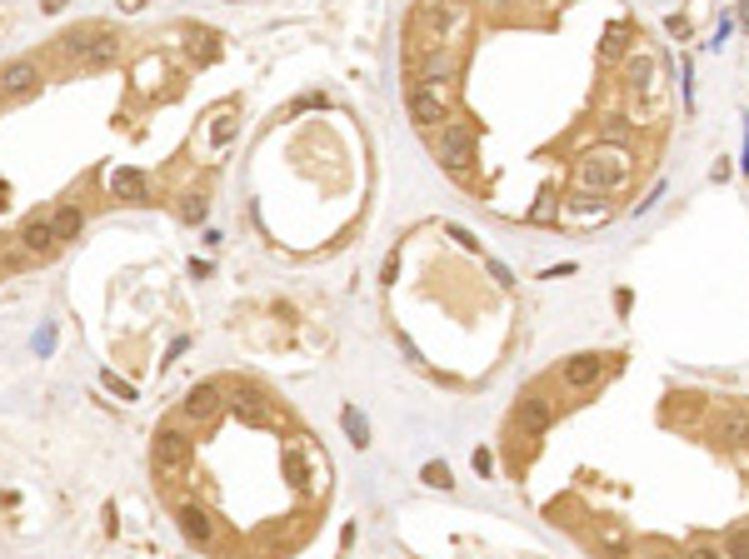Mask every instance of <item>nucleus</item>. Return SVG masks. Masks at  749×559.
Instances as JSON below:
<instances>
[{"mask_svg":"<svg viewBox=\"0 0 749 559\" xmlns=\"http://www.w3.org/2000/svg\"><path fill=\"white\" fill-rule=\"evenodd\" d=\"M430 145H435V160L445 165L450 175L469 180V170H475V160H480V140H475V125H469V120L445 116L440 125L430 130Z\"/></svg>","mask_w":749,"mask_h":559,"instance_id":"f257e3e1","label":"nucleus"},{"mask_svg":"<svg viewBox=\"0 0 749 559\" xmlns=\"http://www.w3.org/2000/svg\"><path fill=\"white\" fill-rule=\"evenodd\" d=\"M65 56L81 70H106L120 60V35L110 30H71L65 35Z\"/></svg>","mask_w":749,"mask_h":559,"instance_id":"f03ea898","label":"nucleus"},{"mask_svg":"<svg viewBox=\"0 0 749 559\" xmlns=\"http://www.w3.org/2000/svg\"><path fill=\"white\" fill-rule=\"evenodd\" d=\"M190 454H195V444L185 440L180 430H155V444H151V465H155V475L160 479H180L190 469Z\"/></svg>","mask_w":749,"mask_h":559,"instance_id":"7ed1b4c3","label":"nucleus"},{"mask_svg":"<svg viewBox=\"0 0 749 559\" xmlns=\"http://www.w3.org/2000/svg\"><path fill=\"white\" fill-rule=\"evenodd\" d=\"M450 116V85H410V120L430 135Z\"/></svg>","mask_w":749,"mask_h":559,"instance_id":"20e7f679","label":"nucleus"},{"mask_svg":"<svg viewBox=\"0 0 749 559\" xmlns=\"http://www.w3.org/2000/svg\"><path fill=\"white\" fill-rule=\"evenodd\" d=\"M555 425V405L545 395H525L515 405V434L520 440H535V434H545Z\"/></svg>","mask_w":749,"mask_h":559,"instance_id":"39448f33","label":"nucleus"},{"mask_svg":"<svg viewBox=\"0 0 749 559\" xmlns=\"http://www.w3.org/2000/svg\"><path fill=\"white\" fill-rule=\"evenodd\" d=\"M15 245H21V255L25 260H46V255H56L60 250V240H56V230H50V215H30V220L21 225V235H15Z\"/></svg>","mask_w":749,"mask_h":559,"instance_id":"423d86ee","label":"nucleus"},{"mask_svg":"<svg viewBox=\"0 0 749 559\" xmlns=\"http://www.w3.org/2000/svg\"><path fill=\"white\" fill-rule=\"evenodd\" d=\"M280 465H285V475H290V485L300 489V494H315V489L325 485V479H320V465L305 454V444H285Z\"/></svg>","mask_w":749,"mask_h":559,"instance_id":"0eeeda50","label":"nucleus"},{"mask_svg":"<svg viewBox=\"0 0 749 559\" xmlns=\"http://www.w3.org/2000/svg\"><path fill=\"white\" fill-rule=\"evenodd\" d=\"M220 405H225L220 384H190L185 400H180V415L195 419V425H211V419L220 415Z\"/></svg>","mask_w":749,"mask_h":559,"instance_id":"6e6552de","label":"nucleus"},{"mask_svg":"<svg viewBox=\"0 0 749 559\" xmlns=\"http://www.w3.org/2000/svg\"><path fill=\"white\" fill-rule=\"evenodd\" d=\"M609 370H620L615 355H574V360L564 365V384H570V390H585V384L605 380Z\"/></svg>","mask_w":749,"mask_h":559,"instance_id":"1a4fd4ad","label":"nucleus"},{"mask_svg":"<svg viewBox=\"0 0 749 559\" xmlns=\"http://www.w3.org/2000/svg\"><path fill=\"white\" fill-rule=\"evenodd\" d=\"M40 85V65L36 60H11L0 70V100H25Z\"/></svg>","mask_w":749,"mask_h":559,"instance_id":"9d476101","label":"nucleus"},{"mask_svg":"<svg viewBox=\"0 0 749 559\" xmlns=\"http://www.w3.org/2000/svg\"><path fill=\"white\" fill-rule=\"evenodd\" d=\"M590 545H595L605 559H630V549H634V535H630V529H624L620 520H599L595 529H590Z\"/></svg>","mask_w":749,"mask_h":559,"instance_id":"9b49d317","label":"nucleus"},{"mask_svg":"<svg viewBox=\"0 0 749 559\" xmlns=\"http://www.w3.org/2000/svg\"><path fill=\"white\" fill-rule=\"evenodd\" d=\"M106 185L116 200H125V205H151V185H145L141 170H130V165H120V170L106 175Z\"/></svg>","mask_w":749,"mask_h":559,"instance_id":"f8f14e48","label":"nucleus"},{"mask_svg":"<svg viewBox=\"0 0 749 559\" xmlns=\"http://www.w3.org/2000/svg\"><path fill=\"white\" fill-rule=\"evenodd\" d=\"M176 524H180V535H185L190 545H211L215 539V520H211V510H200V504H180Z\"/></svg>","mask_w":749,"mask_h":559,"instance_id":"ddd939ff","label":"nucleus"},{"mask_svg":"<svg viewBox=\"0 0 749 559\" xmlns=\"http://www.w3.org/2000/svg\"><path fill=\"white\" fill-rule=\"evenodd\" d=\"M50 230H56V240H60V245L81 240V230H85V210H81V205H60V210H50Z\"/></svg>","mask_w":749,"mask_h":559,"instance_id":"4468645a","label":"nucleus"},{"mask_svg":"<svg viewBox=\"0 0 749 559\" xmlns=\"http://www.w3.org/2000/svg\"><path fill=\"white\" fill-rule=\"evenodd\" d=\"M230 409L245 419V425H270V405H265L260 395H235V400H230Z\"/></svg>","mask_w":749,"mask_h":559,"instance_id":"2eb2a0df","label":"nucleus"},{"mask_svg":"<svg viewBox=\"0 0 749 559\" xmlns=\"http://www.w3.org/2000/svg\"><path fill=\"white\" fill-rule=\"evenodd\" d=\"M176 215H180L185 225H200L205 215H211V200L200 195V190H185V195L176 200Z\"/></svg>","mask_w":749,"mask_h":559,"instance_id":"dca6fc26","label":"nucleus"},{"mask_svg":"<svg viewBox=\"0 0 749 559\" xmlns=\"http://www.w3.org/2000/svg\"><path fill=\"white\" fill-rule=\"evenodd\" d=\"M340 425H345V434H350V444H360V450H365V444H370V425H365V415H360V409H355V405H345V409H340Z\"/></svg>","mask_w":749,"mask_h":559,"instance_id":"f3484780","label":"nucleus"},{"mask_svg":"<svg viewBox=\"0 0 749 559\" xmlns=\"http://www.w3.org/2000/svg\"><path fill=\"white\" fill-rule=\"evenodd\" d=\"M719 549H725V559H749V524H729Z\"/></svg>","mask_w":749,"mask_h":559,"instance_id":"a211bd4d","label":"nucleus"},{"mask_svg":"<svg viewBox=\"0 0 749 559\" xmlns=\"http://www.w3.org/2000/svg\"><path fill=\"white\" fill-rule=\"evenodd\" d=\"M684 559H725V549H719V545H710V539H700V545H690V549H684Z\"/></svg>","mask_w":749,"mask_h":559,"instance_id":"6ab92c4d","label":"nucleus"},{"mask_svg":"<svg viewBox=\"0 0 749 559\" xmlns=\"http://www.w3.org/2000/svg\"><path fill=\"white\" fill-rule=\"evenodd\" d=\"M100 380H106V390H110V395H120V400H135V390H130V384L120 380V374H110V370H106V374H100Z\"/></svg>","mask_w":749,"mask_h":559,"instance_id":"aec40b11","label":"nucleus"},{"mask_svg":"<svg viewBox=\"0 0 749 559\" xmlns=\"http://www.w3.org/2000/svg\"><path fill=\"white\" fill-rule=\"evenodd\" d=\"M425 485H440V489H450L455 479H450V469L445 465H425Z\"/></svg>","mask_w":749,"mask_h":559,"instance_id":"412c9836","label":"nucleus"},{"mask_svg":"<svg viewBox=\"0 0 749 559\" xmlns=\"http://www.w3.org/2000/svg\"><path fill=\"white\" fill-rule=\"evenodd\" d=\"M475 469H480V475H490V469H495V460H490L485 450H475Z\"/></svg>","mask_w":749,"mask_h":559,"instance_id":"4be33fe9","label":"nucleus"},{"mask_svg":"<svg viewBox=\"0 0 749 559\" xmlns=\"http://www.w3.org/2000/svg\"><path fill=\"white\" fill-rule=\"evenodd\" d=\"M40 5H46V15H60V11H65V0H40Z\"/></svg>","mask_w":749,"mask_h":559,"instance_id":"5701e85b","label":"nucleus"},{"mask_svg":"<svg viewBox=\"0 0 749 559\" xmlns=\"http://www.w3.org/2000/svg\"><path fill=\"white\" fill-rule=\"evenodd\" d=\"M120 11H130V15H135V11H145V0H120Z\"/></svg>","mask_w":749,"mask_h":559,"instance_id":"b1692460","label":"nucleus"},{"mask_svg":"<svg viewBox=\"0 0 749 559\" xmlns=\"http://www.w3.org/2000/svg\"><path fill=\"white\" fill-rule=\"evenodd\" d=\"M650 559H679V555H665V549H655V555H650Z\"/></svg>","mask_w":749,"mask_h":559,"instance_id":"393cba45","label":"nucleus"}]
</instances>
